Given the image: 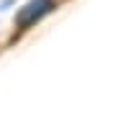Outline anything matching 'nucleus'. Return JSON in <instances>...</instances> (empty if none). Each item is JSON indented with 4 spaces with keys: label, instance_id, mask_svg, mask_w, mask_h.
<instances>
[{
    "label": "nucleus",
    "instance_id": "nucleus-1",
    "mask_svg": "<svg viewBox=\"0 0 128 128\" xmlns=\"http://www.w3.org/2000/svg\"><path fill=\"white\" fill-rule=\"evenodd\" d=\"M51 8H54V0H28V3L18 10L16 23L20 28H28V26H34L38 18H44Z\"/></svg>",
    "mask_w": 128,
    "mask_h": 128
}]
</instances>
